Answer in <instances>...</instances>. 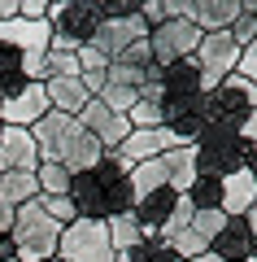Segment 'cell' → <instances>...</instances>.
I'll use <instances>...</instances> for the list:
<instances>
[{
	"mask_svg": "<svg viewBox=\"0 0 257 262\" xmlns=\"http://www.w3.org/2000/svg\"><path fill=\"white\" fill-rule=\"evenodd\" d=\"M0 131H5V122H0Z\"/></svg>",
	"mask_w": 257,
	"mask_h": 262,
	"instance_id": "obj_37",
	"label": "cell"
},
{
	"mask_svg": "<svg viewBox=\"0 0 257 262\" xmlns=\"http://www.w3.org/2000/svg\"><path fill=\"white\" fill-rule=\"evenodd\" d=\"M31 136H35L39 144V158L44 162H61L70 175H79V170H92L96 162H101V144L87 136V127H83L79 118H70V114H44V118L31 127Z\"/></svg>",
	"mask_w": 257,
	"mask_h": 262,
	"instance_id": "obj_2",
	"label": "cell"
},
{
	"mask_svg": "<svg viewBox=\"0 0 257 262\" xmlns=\"http://www.w3.org/2000/svg\"><path fill=\"white\" fill-rule=\"evenodd\" d=\"M79 122L87 127V136H92V140L101 144L105 153L122 149V140L131 136V122H127V114H113L109 105H101V101H87V110L79 114Z\"/></svg>",
	"mask_w": 257,
	"mask_h": 262,
	"instance_id": "obj_10",
	"label": "cell"
},
{
	"mask_svg": "<svg viewBox=\"0 0 257 262\" xmlns=\"http://www.w3.org/2000/svg\"><path fill=\"white\" fill-rule=\"evenodd\" d=\"M118 61H122V66H139V70H144V66L153 61V48H148V39H135V44H131L127 53L118 57Z\"/></svg>",
	"mask_w": 257,
	"mask_h": 262,
	"instance_id": "obj_29",
	"label": "cell"
},
{
	"mask_svg": "<svg viewBox=\"0 0 257 262\" xmlns=\"http://www.w3.org/2000/svg\"><path fill=\"white\" fill-rule=\"evenodd\" d=\"M248 144L240 140L236 131H218V127H209L196 140V149H192V158H196V175H214V179H227V175H236V170H244L248 166Z\"/></svg>",
	"mask_w": 257,
	"mask_h": 262,
	"instance_id": "obj_5",
	"label": "cell"
},
{
	"mask_svg": "<svg viewBox=\"0 0 257 262\" xmlns=\"http://www.w3.org/2000/svg\"><path fill=\"white\" fill-rule=\"evenodd\" d=\"M39 144L27 127H5L0 131V175L9 170H22V175H35L39 170Z\"/></svg>",
	"mask_w": 257,
	"mask_h": 262,
	"instance_id": "obj_11",
	"label": "cell"
},
{
	"mask_svg": "<svg viewBox=\"0 0 257 262\" xmlns=\"http://www.w3.org/2000/svg\"><path fill=\"white\" fill-rule=\"evenodd\" d=\"M192 262H222V258H214V253H201V258H192Z\"/></svg>",
	"mask_w": 257,
	"mask_h": 262,
	"instance_id": "obj_35",
	"label": "cell"
},
{
	"mask_svg": "<svg viewBox=\"0 0 257 262\" xmlns=\"http://www.w3.org/2000/svg\"><path fill=\"white\" fill-rule=\"evenodd\" d=\"M22 88H27V79H22V53L9 48V44H0V96L9 101Z\"/></svg>",
	"mask_w": 257,
	"mask_h": 262,
	"instance_id": "obj_22",
	"label": "cell"
},
{
	"mask_svg": "<svg viewBox=\"0 0 257 262\" xmlns=\"http://www.w3.org/2000/svg\"><path fill=\"white\" fill-rule=\"evenodd\" d=\"M13 262H18V258H13Z\"/></svg>",
	"mask_w": 257,
	"mask_h": 262,
	"instance_id": "obj_39",
	"label": "cell"
},
{
	"mask_svg": "<svg viewBox=\"0 0 257 262\" xmlns=\"http://www.w3.org/2000/svg\"><path fill=\"white\" fill-rule=\"evenodd\" d=\"M57 258H61V262H113V245H109V232H105V223L74 219L70 227H61Z\"/></svg>",
	"mask_w": 257,
	"mask_h": 262,
	"instance_id": "obj_7",
	"label": "cell"
},
{
	"mask_svg": "<svg viewBox=\"0 0 257 262\" xmlns=\"http://www.w3.org/2000/svg\"><path fill=\"white\" fill-rule=\"evenodd\" d=\"M31 201H39V184H35V175H22V170L0 175V206H5V210H13V214H18V210L31 206Z\"/></svg>",
	"mask_w": 257,
	"mask_h": 262,
	"instance_id": "obj_20",
	"label": "cell"
},
{
	"mask_svg": "<svg viewBox=\"0 0 257 262\" xmlns=\"http://www.w3.org/2000/svg\"><path fill=\"white\" fill-rule=\"evenodd\" d=\"M236 75L248 79V83H257V39L248 48H240V61H236Z\"/></svg>",
	"mask_w": 257,
	"mask_h": 262,
	"instance_id": "obj_28",
	"label": "cell"
},
{
	"mask_svg": "<svg viewBox=\"0 0 257 262\" xmlns=\"http://www.w3.org/2000/svg\"><path fill=\"white\" fill-rule=\"evenodd\" d=\"M196 44H201V31H196L192 22H183V18H170V22H161V27L148 31V48H153L157 66H175V61H183V57H192Z\"/></svg>",
	"mask_w": 257,
	"mask_h": 262,
	"instance_id": "obj_9",
	"label": "cell"
},
{
	"mask_svg": "<svg viewBox=\"0 0 257 262\" xmlns=\"http://www.w3.org/2000/svg\"><path fill=\"white\" fill-rule=\"evenodd\" d=\"M188 201H192V210H222V179L214 175H196L192 188H188Z\"/></svg>",
	"mask_w": 257,
	"mask_h": 262,
	"instance_id": "obj_23",
	"label": "cell"
},
{
	"mask_svg": "<svg viewBox=\"0 0 257 262\" xmlns=\"http://www.w3.org/2000/svg\"><path fill=\"white\" fill-rule=\"evenodd\" d=\"M44 92H48V105H53L57 114H70V118H79V114L87 110V101H96V96L83 88L79 75H70V79H48Z\"/></svg>",
	"mask_w": 257,
	"mask_h": 262,
	"instance_id": "obj_18",
	"label": "cell"
},
{
	"mask_svg": "<svg viewBox=\"0 0 257 262\" xmlns=\"http://www.w3.org/2000/svg\"><path fill=\"white\" fill-rule=\"evenodd\" d=\"M70 170L61 166V162H39L35 170V184H39V196H65L70 192Z\"/></svg>",
	"mask_w": 257,
	"mask_h": 262,
	"instance_id": "obj_24",
	"label": "cell"
},
{
	"mask_svg": "<svg viewBox=\"0 0 257 262\" xmlns=\"http://www.w3.org/2000/svg\"><path fill=\"white\" fill-rule=\"evenodd\" d=\"M253 201H257V175L248 166L222 179V214L227 219H244L253 210Z\"/></svg>",
	"mask_w": 257,
	"mask_h": 262,
	"instance_id": "obj_17",
	"label": "cell"
},
{
	"mask_svg": "<svg viewBox=\"0 0 257 262\" xmlns=\"http://www.w3.org/2000/svg\"><path fill=\"white\" fill-rule=\"evenodd\" d=\"M70 206L87 223H109L113 214L135 210V188H131V166L118 153H101L92 170H79L70 179Z\"/></svg>",
	"mask_w": 257,
	"mask_h": 262,
	"instance_id": "obj_1",
	"label": "cell"
},
{
	"mask_svg": "<svg viewBox=\"0 0 257 262\" xmlns=\"http://www.w3.org/2000/svg\"><path fill=\"white\" fill-rule=\"evenodd\" d=\"M192 96H205L201 66L192 57H183L175 66H161V101H192Z\"/></svg>",
	"mask_w": 257,
	"mask_h": 262,
	"instance_id": "obj_15",
	"label": "cell"
},
{
	"mask_svg": "<svg viewBox=\"0 0 257 262\" xmlns=\"http://www.w3.org/2000/svg\"><path fill=\"white\" fill-rule=\"evenodd\" d=\"M170 149H179L175 136H170L166 127H148V131H131L127 140H122V149H113V153L135 170V166H144V162L161 158V153H170Z\"/></svg>",
	"mask_w": 257,
	"mask_h": 262,
	"instance_id": "obj_13",
	"label": "cell"
},
{
	"mask_svg": "<svg viewBox=\"0 0 257 262\" xmlns=\"http://www.w3.org/2000/svg\"><path fill=\"white\" fill-rule=\"evenodd\" d=\"M236 136H240V140H244V144H248V149H253V153H257V110H253V114H248V118H244V127H240V131H236Z\"/></svg>",
	"mask_w": 257,
	"mask_h": 262,
	"instance_id": "obj_30",
	"label": "cell"
},
{
	"mask_svg": "<svg viewBox=\"0 0 257 262\" xmlns=\"http://www.w3.org/2000/svg\"><path fill=\"white\" fill-rule=\"evenodd\" d=\"M227 35L236 39V48H248L257 39V0H240V13H236Z\"/></svg>",
	"mask_w": 257,
	"mask_h": 262,
	"instance_id": "obj_25",
	"label": "cell"
},
{
	"mask_svg": "<svg viewBox=\"0 0 257 262\" xmlns=\"http://www.w3.org/2000/svg\"><path fill=\"white\" fill-rule=\"evenodd\" d=\"M0 44L18 48V53H48L53 48V27L48 22H27V18L0 22Z\"/></svg>",
	"mask_w": 257,
	"mask_h": 262,
	"instance_id": "obj_16",
	"label": "cell"
},
{
	"mask_svg": "<svg viewBox=\"0 0 257 262\" xmlns=\"http://www.w3.org/2000/svg\"><path fill=\"white\" fill-rule=\"evenodd\" d=\"M135 39H148V27H144V18H135V22H101L96 27V35H92V53H101L105 61H118L122 53H127Z\"/></svg>",
	"mask_w": 257,
	"mask_h": 262,
	"instance_id": "obj_14",
	"label": "cell"
},
{
	"mask_svg": "<svg viewBox=\"0 0 257 262\" xmlns=\"http://www.w3.org/2000/svg\"><path fill=\"white\" fill-rule=\"evenodd\" d=\"M9 227H13V210L0 206V232H9Z\"/></svg>",
	"mask_w": 257,
	"mask_h": 262,
	"instance_id": "obj_33",
	"label": "cell"
},
{
	"mask_svg": "<svg viewBox=\"0 0 257 262\" xmlns=\"http://www.w3.org/2000/svg\"><path fill=\"white\" fill-rule=\"evenodd\" d=\"M222 227H227V214H222V210H196L192 214V232L201 236L205 245H214V236H218Z\"/></svg>",
	"mask_w": 257,
	"mask_h": 262,
	"instance_id": "obj_26",
	"label": "cell"
},
{
	"mask_svg": "<svg viewBox=\"0 0 257 262\" xmlns=\"http://www.w3.org/2000/svg\"><path fill=\"white\" fill-rule=\"evenodd\" d=\"M18 18V0H0V22H13Z\"/></svg>",
	"mask_w": 257,
	"mask_h": 262,
	"instance_id": "obj_32",
	"label": "cell"
},
{
	"mask_svg": "<svg viewBox=\"0 0 257 262\" xmlns=\"http://www.w3.org/2000/svg\"><path fill=\"white\" fill-rule=\"evenodd\" d=\"M248 114H253V105H248V79L227 75L214 92H205V122H209V127L240 131Z\"/></svg>",
	"mask_w": 257,
	"mask_h": 262,
	"instance_id": "obj_6",
	"label": "cell"
},
{
	"mask_svg": "<svg viewBox=\"0 0 257 262\" xmlns=\"http://www.w3.org/2000/svg\"><path fill=\"white\" fill-rule=\"evenodd\" d=\"M96 101H101V105H109L113 114H131V105L139 101V92H135V88H118V83H105V92L96 96Z\"/></svg>",
	"mask_w": 257,
	"mask_h": 262,
	"instance_id": "obj_27",
	"label": "cell"
},
{
	"mask_svg": "<svg viewBox=\"0 0 257 262\" xmlns=\"http://www.w3.org/2000/svg\"><path fill=\"white\" fill-rule=\"evenodd\" d=\"M0 262H13V236L0 232Z\"/></svg>",
	"mask_w": 257,
	"mask_h": 262,
	"instance_id": "obj_31",
	"label": "cell"
},
{
	"mask_svg": "<svg viewBox=\"0 0 257 262\" xmlns=\"http://www.w3.org/2000/svg\"><path fill=\"white\" fill-rule=\"evenodd\" d=\"M9 236H13V258L18 262H53L57 258V241H61V227L39 210V201H31V206H22L18 214H13Z\"/></svg>",
	"mask_w": 257,
	"mask_h": 262,
	"instance_id": "obj_3",
	"label": "cell"
},
{
	"mask_svg": "<svg viewBox=\"0 0 257 262\" xmlns=\"http://www.w3.org/2000/svg\"><path fill=\"white\" fill-rule=\"evenodd\" d=\"M248 262H257V236H253V253H248Z\"/></svg>",
	"mask_w": 257,
	"mask_h": 262,
	"instance_id": "obj_36",
	"label": "cell"
},
{
	"mask_svg": "<svg viewBox=\"0 0 257 262\" xmlns=\"http://www.w3.org/2000/svg\"><path fill=\"white\" fill-rule=\"evenodd\" d=\"M53 262H61V258H53Z\"/></svg>",
	"mask_w": 257,
	"mask_h": 262,
	"instance_id": "obj_38",
	"label": "cell"
},
{
	"mask_svg": "<svg viewBox=\"0 0 257 262\" xmlns=\"http://www.w3.org/2000/svg\"><path fill=\"white\" fill-rule=\"evenodd\" d=\"M48 27H53V48L79 53L92 44L96 27H101V9H96V0H53Z\"/></svg>",
	"mask_w": 257,
	"mask_h": 262,
	"instance_id": "obj_4",
	"label": "cell"
},
{
	"mask_svg": "<svg viewBox=\"0 0 257 262\" xmlns=\"http://www.w3.org/2000/svg\"><path fill=\"white\" fill-rule=\"evenodd\" d=\"M105 232H109V245H113V253H122V249H135V245H144V227H139V219L131 214H113L109 223H105Z\"/></svg>",
	"mask_w": 257,
	"mask_h": 262,
	"instance_id": "obj_21",
	"label": "cell"
},
{
	"mask_svg": "<svg viewBox=\"0 0 257 262\" xmlns=\"http://www.w3.org/2000/svg\"><path fill=\"white\" fill-rule=\"evenodd\" d=\"M192 61L201 66L205 92H214V88H218V83H222V79H227V75H236L240 48H236V39H231L227 31H218V35H201V44H196Z\"/></svg>",
	"mask_w": 257,
	"mask_h": 262,
	"instance_id": "obj_8",
	"label": "cell"
},
{
	"mask_svg": "<svg viewBox=\"0 0 257 262\" xmlns=\"http://www.w3.org/2000/svg\"><path fill=\"white\" fill-rule=\"evenodd\" d=\"M44 114H53L44 83H27L18 96H9V101L0 105V122H5V127H27V131H31Z\"/></svg>",
	"mask_w": 257,
	"mask_h": 262,
	"instance_id": "obj_12",
	"label": "cell"
},
{
	"mask_svg": "<svg viewBox=\"0 0 257 262\" xmlns=\"http://www.w3.org/2000/svg\"><path fill=\"white\" fill-rule=\"evenodd\" d=\"M244 223H248V232L257 236V201H253V210H248V214H244Z\"/></svg>",
	"mask_w": 257,
	"mask_h": 262,
	"instance_id": "obj_34",
	"label": "cell"
},
{
	"mask_svg": "<svg viewBox=\"0 0 257 262\" xmlns=\"http://www.w3.org/2000/svg\"><path fill=\"white\" fill-rule=\"evenodd\" d=\"M209 253L222 258V262H248V253H253V232H248V223L244 219H227V227L214 236Z\"/></svg>",
	"mask_w": 257,
	"mask_h": 262,
	"instance_id": "obj_19",
	"label": "cell"
}]
</instances>
